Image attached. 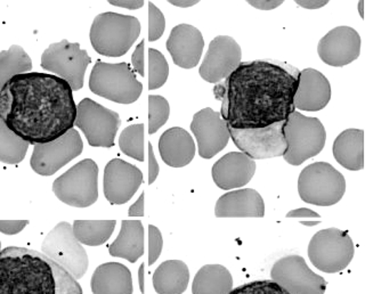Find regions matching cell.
Here are the masks:
<instances>
[{
    "label": "cell",
    "mask_w": 365,
    "mask_h": 294,
    "mask_svg": "<svg viewBox=\"0 0 365 294\" xmlns=\"http://www.w3.org/2000/svg\"><path fill=\"white\" fill-rule=\"evenodd\" d=\"M299 70L271 61L241 62L217 83L214 94L222 102V119L235 129H259L288 119L294 106Z\"/></svg>",
    "instance_id": "obj_1"
},
{
    "label": "cell",
    "mask_w": 365,
    "mask_h": 294,
    "mask_svg": "<svg viewBox=\"0 0 365 294\" xmlns=\"http://www.w3.org/2000/svg\"><path fill=\"white\" fill-rule=\"evenodd\" d=\"M66 81L29 72L11 78L0 92V119L30 145L49 143L71 130L77 104Z\"/></svg>",
    "instance_id": "obj_2"
},
{
    "label": "cell",
    "mask_w": 365,
    "mask_h": 294,
    "mask_svg": "<svg viewBox=\"0 0 365 294\" xmlns=\"http://www.w3.org/2000/svg\"><path fill=\"white\" fill-rule=\"evenodd\" d=\"M0 294H83V288L41 252L9 246L0 251Z\"/></svg>",
    "instance_id": "obj_3"
},
{
    "label": "cell",
    "mask_w": 365,
    "mask_h": 294,
    "mask_svg": "<svg viewBox=\"0 0 365 294\" xmlns=\"http://www.w3.org/2000/svg\"><path fill=\"white\" fill-rule=\"evenodd\" d=\"M140 35L138 19L131 15L106 12L97 15L91 24V46L98 54L120 58L128 53Z\"/></svg>",
    "instance_id": "obj_4"
},
{
    "label": "cell",
    "mask_w": 365,
    "mask_h": 294,
    "mask_svg": "<svg viewBox=\"0 0 365 294\" xmlns=\"http://www.w3.org/2000/svg\"><path fill=\"white\" fill-rule=\"evenodd\" d=\"M287 151L283 154L291 166H300L317 157L324 149L327 140L323 123L317 117H306L298 111L289 115L283 126Z\"/></svg>",
    "instance_id": "obj_5"
},
{
    "label": "cell",
    "mask_w": 365,
    "mask_h": 294,
    "mask_svg": "<svg viewBox=\"0 0 365 294\" xmlns=\"http://www.w3.org/2000/svg\"><path fill=\"white\" fill-rule=\"evenodd\" d=\"M89 89L97 96L128 105L140 98L143 85L128 63L97 62L89 77Z\"/></svg>",
    "instance_id": "obj_6"
},
{
    "label": "cell",
    "mask_w": 365,
    "mask_h": 294,
    "mask_svg": "<svg viewBox=\"0 0 365 294\" xmlns=\"http://www.w3.org/2000/svg\"><path fill=\"white\" fill-rule=\"evenodd\" d=\"M344 174L328 162H315L304 168L298 178V193L313 206H334L345 195Z\"/></svg>",
    "instance_id": "obj_7"
},
{
    "label": "cell",
    "mask_w": 365,
    "mask_h": 294,
    "mask_svg": "<svg viewBox=\"0 0 365 294\" xmlns=\"http://www.w3.org/2000/svg\"><path fill=\"white\" fill-rule=\"evenodd\" d=\"M308 258L312 265L328 274L347 268L355 253L353 240L347 231L327 229L317 231L308 244Z\"/></svg>",
    "instance_id": "obj_8"
},
{
    "label": "cell",
    "mask_w": 365,
    "mask_h": 294,
    "mask_svg": "<svg viewBox=\"0 0 365 294\" xmlns=\"http://www.w3.org/2000/svg\"><path fill=\"white\" fill-rule=\"evenodd\" d=\"M53 191L58 200L74 208H87L98 199V167L91 159L74 164L55 179Z\"/></svg>",
    "instance_id": "obj_9"
},
{
    "label": "cell",
    "mask_w": 365,
    "mask_h": 294,
    "mask_svg": "<svg viewBox=\"0 0 365 294\" xmlns=\"http://www.w3.org/2000/svg\"><path fill=\"white\" fill-rule=\"evenodd\" d=\"M41 253L66 269L74 280H80L88 271V254L74 236L66 221L57 224L41 244Z\"/></svg>",
    "instance_id": "obj_10"
},
{
    "label": "cell",
    "mask_w": 365,
    "mask_h": 294,
    "mask_svg": "<svg viewBox=\"0 0 365 294\" xmlns=\"http://www.w3.org/2000/svg\"><path fill=\"white\" fill-rule=\"evenodd\" d=\"M91 62L88 53L80 48L79 43L64 39L45 49L40 64L46 71L66 81L72 92H78L83 87L86 70Z\"/></svg>",
    "instance_id": "obj_11"
},
{
    "label": "cell",
    "mask_w": 365,
    "mask_h": 294,
    "mask_svg": "<svg viewBox=\"0 0 365 294\" xmlns=\"http://www.w3.org/2000/svg\"><path fill=\"white\" fill-rule=\"evenodd\" d=\"M120 125L121 120L117 112L106 109L91 98H83L78 104L74 126L83 132L93 147H113Z\"/></svg>",
    "instance_id": "obj_12"
},
{
    "label": "cell",
    "mask_w": 365,
    "mask_h": 294,
    "mask_svg": "<svg viewBox=\"0 0 365 294\" xmlns=\"http://www.w3.org/2000/svg\"><path fill=\"white\" fill-rule=\"evenodd\" d=\"M271 277L288 294H324L327 290V280L297 254L277 260L272 267Z\"/></svg>",
    "instance_id": "obj_13"
},
{
    "label": "cell",
    "mask_w": 365,
    "mask_h": 294,
    "mask_svg": "<svg viewBox=\"0 0 365 294\" xmlns=\"http://www.w3.org/2000/svg\"><path fill=\"white\" fill-rule=\"evenodd\" d=\"M285 121L274 123L259 129H235L228 126L230 137L237 149L252 160H264L283 157L287 151V142L283 135Z\"/></svg>",
    "instance_id": "obj_14"
},
{
    "label": "cell",
    "mask_w": 365,
    "mask_h": 294,
    "mask_svg": "<svg viewBox=\"0 0 365 294\" xmlns=\"http://www.w3.org/2000/svg\"><path fill=\"white\" fill-rule=\"evenodd\" d=\"M83 143L79 132L72 128L49 143L34 145L32 170L41 176H53L61 168L83 153Z\"/></svg>",
    "instance_id": "obj_15"
},
{
    "label": "cell",
    "mask_w": 365,
    "mask_h": 294,
    "mask_svg": "<svg viewBox=\"0 0 365 294\" xmlns=\"http://www.w3.org/2000/svg\"><path fill=\"white\" fill-rule=\"evenodd\" d=\"M242 51L230 36H217L209 43L208 52L200 66L199 75L209 83H220L239 68Z\"/></svg>",
    "instance_id": "obj_16"
},
{
    "label": "cell",
    "mask_w": 365,
    "mask_h": 294,
    "mask_svg": "<svg viewBox=\"0 0 365 294\" xmlns=\"http://www.w3.org/2000/svg\"><path fill=\"white\" fill-rule=\"evenodd\" d=\"M191 130L197 138L200 157L205 160L225 149L231 140L228 125L220 112L205 107L194 115Z\"/></svg>",
    "instance_id": "obj_17"
},
{
    "label": "cell",
    "mask_w": 365,
    "mask_h": 294,
    "mask_svg": "<svg viewBox=\"0 0 365 294\" xmlns=\"http://www.w3.org/2000/svg\"><path fill=\"white\" fill-rule=\"evenodd\" d=\"M317 54L330 66L342 68L351 64L361 54L359 32L351 26H336L319 41Z\"/></svg>",
    "instance_id": "obj_18"
},
{
    "label": "cell",
    "mask_w": 365,
    "mask_h": 294,
    "mask_svg": "<svg viewBox=\"0 0 365 294\" xmlns=\"http://www.w3.org/2000/svg\"><path fill=\"white\" fill-rule=\"evenodd\" d=\"M143 184L140 169L121 159H113L104 170V195L113 206H121L131 200Z\"/></svg>",
    "instance_id": "obj_19"
},
{
    "label": "cell",
    "mask_w": 365,
    "mask_h": 294,
    "mask_svg": "<svg viewBox=\"0 0 365 294\" xmlns=\"http://www.w3.org/2000/svg\"><path fill=\"white\" fill-rule=\"evenodd\" d=\"M165 47L177 66L190 70L195 68L201 60L205 39L195 26L178 24L171 30Z\"/></svg>",
    "instance_id": "obj_20"
},
{
    "label": "cell",
    "mask_w": 365,
    "mask_h": 294,
    "mask_svg": "<svg viewBox=\"0 0 365 294\" xmlns=\"http://www.w3.org/2000/svg\"><path fill=\"white\" fill-rule=\"evenodd\" d=\"M256 162L242 152H230L212 166V179L220 189H240L252 179Z\"/></svg>",
    "instance_id": "obj_21"
},
{
    "label": "cell",
    "mask_w": 365,
    "mask_h": 294,
    "mask_svg": "<svg viewBox=\"0 0 365 294\" xmlns=\"http://www.w3.org/2000/svg\"><path fill=\"white\" fill-rule=\"evenodd\" d=\"M331 100V85L328 78L315 69L299 72L294 96V110L317 112L324 109Z\"/></svg>",
    "instance_id": "obj_22"
},
{
    "label": "cell",
    "mask_w": 365,
    "mask_h": 294,
    "mask_svg": "<svg viewBox=\"0 0 365 294\" xmlns=\"http://www.w3.org/2000/svg\"><path fill=\"white\" fill-rule=\"evenodd\" d=\"M215 214L217 218H262L265 203L256 189H235L217 200Z\"/></svg>",
    "instance_id": "obj_23"
},
{
    "label": "cell",
    "mask_w": 365,
    "mask_h": 294,
    "mask_svg": "<svg viewBox=\"0 0 365 294\" xmlns=\"http://www.w3.org/2000/svg\"><path fill=\"white\" fill-rule=\"evenodd\" d=\"M159 152L167 166L182 168L190 164L195 157V143L185 129L174 127L161 135Z\"/></svg>",
    "instance_id": "obj_24"
},
{
    "label": "cell",
    "mask_w": 365,
    "mask_h": 294,
    "mask_svg": "<svg viewBox=\"0 0 365 294\" xmlns=\"http://www.w3.org/2000/svg\"><path fill=\"white\" fill-rule=\"evenodd\" d=\"M93 294H133V277L128 267L120 263L98 266L91 276Z\"/></svg>",
    "instance_id": "obj_25"
},
{
    "label": "cell",
    "mask_w": 365,
    "mask_h": 294,
    "mask_svg": "<svg viewBox=\"0 0 365 294\" xmlns=\"http://www.w3.org/2000/svg\"><path fill=\"white\" fill-rule=\"evenodd\" d=\"M334 157L340 166L359 172L364 168V132L362 129H346L336 138Z\"/></svg>",
    "instance_id": "obj_26"
},
{
    "label": "cell",
    "mask_w": 365,
    "mask_h": 294,
    "mask_svg": "<svg viewBox=\"0 0 365 294\" xmlns=\"http://www.w3.org/2000/svg\"><path fill=\"white\" fill-rule=\"evenodd\" d=\"M112 257L135 263L144 254V227L140 220H123L117 238L108 246Z\"/></svg>",
    "instance_id": "obj_27"
},
{
    "label": "cell",
    "mask_w": 365,
    "mask_h": 294,
    "mask_svg": "<svg viewBox=\"0 0 365 294\" xmlns=\"http://www.w3.org/2000/svg\"><path fill=\"white\" fill-rule=\"evenodd\" d=\"M190 283L187 265L180 260H167L153 274V288L158 294H182Z\"/></svg>",
    "instance_id": "obj_28"
},
{
    "label": "cell",
    "mask_w": 365,
    "mask_h": 294,
    "mask_svg": "<svg viewBox=\"0 0 365 294\" xmlns=\"http://www.w3.org/2000/svg\"><path fill=\"white\" fill-rule=\"evenodd\" d=\"M233 290V277L222 265H205L200 268L192 284L193 294H230Z\"/></svg>",
    "instance_id": "obj_29"
},
{
    "label": "cell",
    "mask_w": 365,
    "mask_h": 294,
    "mask_svg": "<svg viewBox=\"0 0 365 294\" xmlns=\"http://www.w3.org/2000/svg\"><path fill=\"white\" fill-rule=\"evenodd\" d=\"M115 225V220H74L72 231L80 244L100 246L108 242Z\"/></svg>",
    "instance_id": "obj_30"
},
{
    "label": "cell",
    "mask_w": 365,
    "mask_h": 294,
    "mask_svg": "<svg viewBox=\"0 0 365 294\" xmlns=\"http://www.w3.org/2000/svg\"><path fill=\"white\" fill-rule=\"evenodd\" d=\"M31 69V58L22 47L13 45L0 52V92L11 78L29 73Z\"/></svg>",
    "instance_id": "obj_31"
},
{
    "label": "cell",
    "mask_w": 365,
    "mask_h": 294,
    "mask_svg": "<svg viewBox=\"0 0 365 294\" xmlns=\"http://www.w3.org/2000/svg\"><path fill=\"white\" fill-rule=\"evenodd\" d=\"M30 144L11 132L0 119V162L17 164L22 162L28 153Z\"/></svg>",
    "instance_id": "obj_32"
},
{
    "label": "cell",
    "mask_w": 365,
    "mask_h": 294,
    "mask_svg": "<svg viewBox=\"0 0 365 294\" xmlns=\"http://www.w3.org/2000/svg\"><path fill=\"white\" fill-rule=\"evenodd\" d=\"M119 147L123 154L143 162L144 161V125L137 123L123 129L119 137Z\"/></svg>",
    "instance_id": "obj_33"
},
{
    "label": "cell",
    "mask_w": 365,
    "mask_h": 294,
    "mask_svg": "<svg viewBox=\"0 0 365 294\" xmlns=\"http://www.w3.org/2000/svg\"><path fill=\"white\" fill-rule=\"evenodd\" d=\"M169 77V64L163 53L148 49V89L155 90L163 87Z\"/></svg>",
    "instance_id": "obj_34"
},
{
    "label": "cell",
    "mask_w": 365,
    "mask_h": 294,
    "mask_svg": "<svg viewBox=\"0 0 365 294\" xmlns=\"http://www.w3.org/2000/svg\"><path fill=\"white\" fill-rule=\"evenodd\" d=\"M170 115L168 100L163 96L150 95L148 96V132L153 135L161 127L165 126Z\"/></svg>",
    "instance_id": "obj_35"
},
{
    "label": "cell",
    "mask_w": 365,
    "mask_h": 294,
    "mask_svg": "<svg viewBox=\"0 0 365 294\" xmlns=\"http://www.w3.org/2000/svg\"><path fill=\"white\" fill-rule=\"evenodd\" d=\"M230 294H288L273 280H256L245 283L234 288Z\"/></svg>",
    "instance_id": "obj_36"
},
{
    "label": "cell",
    "mask_w": 365,
    "mask_h": 294,
    "mask_svg": "<svg viewBox=\"0 0 365 294\" xmlns=\"http://www.w3.org/2000/svg\"><path fill=\"white\" fill-rule=\"evenodd\" d=\"M165 29V19L163 12L153 3H148V41H159Z\"/></svg>",
    "instance_id": "obj_37"
},
{
    "label": "cell",
    "mask_w": 365,
    "mask_h": 294,
    "mask_svg": "<svg viewBox=\"0 0 365 294\" xmlns=\"http://www.w3.org/2000/svg\"><path fill=\"white\" fill-rule=\"evenodd\" d=\"M163 237L155 226H148V265L152 266L159 259L163 252Z\"/></svg>",
    "instance_id": "obj_38"
},
{
    "label": "cell",
    "mask_w": 365,
    "mask_h": 294,
    "mask_svg": "<svg viewBox=\"0 0 365 294\" xmlns=\"http://www.w3.org/2000/svg\"><path fill=\"white\" fill-rule=\"evenodd\" d=\"M29 225V220H0V233L16 235Z\"/></svg>",
    "instance_id": "obj_39"
},
{
    "label": "cell",
    "mask_w": 365,
    "mask_h": 294,
    "mask_svg": "<svg viewBox=\"0 0 365 294\" xmlns=\"http://www.w3.org/2000/svg\"><path fill=\"white\" fill-rule=\"evenodd\" d=\"M144 47H145V41H140L137 45L135 52L133 53L131 56V63L134 66L135 72H137L138 75L144 77L145 75V65H144Z\"/></svg>",
    "instance_id": "obj_40"
},
{
    "label": "cell",
    "mask_w": 365,
    "mask_h": 294,
    "mask_svg": "<svg viewBox=\"0 0 365 294\" xmlns=\"http://www.w3.org/2000/svg\"><path fill=\"white\" fill-rule=\"evenodd\" d=\"M159 163L155 159L153 146L151 143H148V184L150 185L157 180L158 176H159Z\"/></svg>",
    "instance_id": "obj_41"
},
{
    "label": "cell",
    "mask_w": 365,
    "mask_h": 294,
    "mask_svg": "<svg viewBox=\"0 0 365 294\" xmlns=\"http://www.w3.org/2000/svg\"><path fill=\"white\" fill-rule=\"evenodd\" d=\"M249 5L256 9H262V11H271V9H277V7L282 5V0H250L248 1Z\"/></svg>",
    "instance_id": "obj_42"
},
{
    "label": "cell",
    "mask_w": 365,
    "mask_h": 294,
    "mask_svg": "<svg viewBox=\"0 0 365 294\" xmlns=\"http://www.w3.org/2000/svg\"><path fill=\"white\" fill-rule=\"evenodd\" d=\"M108 4L113 6L123 7V9H138L144 6L145 1L143 0H110Z\"/></svg>",
    "instance_id": "obj_43"
},
{
    "label": "cell",
    "mask_w": 365,
    "mask_h": 294,
    "mask_svg": "<svg viewBox=\"0 0 365 294\" xmlns=\"http://www.w3.org/2000/svg\"><path fill=\"white\" fill-rule=\"evenodd\" d=\"M287 218H317V219H319V214L313 211L311 209L300 208L289 211L287 214Z\"/></svg>",
    "instance_id": "obj_44"
},
{
    "label": "cell",
    "mask_w": 365,
    "mask_h": 294,
    "mask_svg": "<svg viewBox=\"0 0 365 294\" xmlns=\"http://www.w3.org/2000/svg\"><path fill=\"white\" fill-rule=\"evenodd\" d=\"M144 191H143L138 200L129 208V217H143L144 216Z\"/></svg>",
    "instance_id": "obj_45"
},
{
    "label": "cell",
    "mask_w": 365,
    "mask_h": 294,
    "mask_svg": "<svg viewBox=\"0 0 365 294\" xmlns=\"http://www.w3.org/2000/svg\"><path fill=\"white\" fill-rule=\"evenodd\" d=\"M300 7L307 9H317L325 6L329 4L328 0H297L296 1Z\"/></svg>",
    "instance_id": "obj_46"
},
{
    "label": "cell",
    "mask_w": 365,
    "mask_h": 294,
    "mask_svg": "<svg viewBox=\"0 0 365 294\" xmlns=\"http://www.w3.org/2000/svg\"><path fill=\"white\" fill-rule=\"evenodd\" d=\"M169 3H170L173 6L191 7L199 4V1H197V0H182H182H170Z\"/></svg>",
    "instance_id": "obj_47"
},
{
    "label": "cell",
    "mask_w": 365,
    "mask_h": 294,
    "mask_svg": "<svg viewBox=\"0 0 365 294\" xmlns=\"http://www.w3.org/2000/svg\"><path fill=\"white\" fill-rule=\"evenodd\" d=\"M144 268H145V265L142 263L140 265V269H138V283H140V288L142 294H145V280H144Z\"/></svg>",
    "instance_id": "obj_48"
},
{
    "label": "cell",
    "mask_w": 365,
    "mask_h": 294,
    "mask_svg": "<svg viewBox=\"0 0 365 294\" xmlns=\"http://www.w3.org/2000/svg\"><path fill=\"white\" fill-rule=\"evenodd\" d=\"M363 6H364V1L361 0L359 3V15H361V18H364V12H363Z\"/></svg>",
    "instance_id": "obj_49"
},
{
    "label": "cell",
    "mask_w": 365,
    "mask_h": 294,
    "mask_svg": "<svg viewBox=\"0 0 365 294\" xmlns=\"http://www.w3.org/2000/svg\"><path fill=\"white\" fill-rule=\"evenodd\" d=\"M300 224L305 226H317L319 225V221H311V223L309 221H302Z\"/></svg>",
    "instance_id": "obj_50"
},
{
    "label": "cell",
    "mask_w": 365,
    "mask_h": 294,
    "mask_svg": "<svg viewBox=\"0 0 365 294\" xmlns=\"http://www.w3.org/2000/svg\"><path fill=\"white\" fill-rule=\"evenodd\" d=\"M0 251H1V242H0Z\"/></svg>",
    "instance_id": "obj_51"
}]
</instances>
